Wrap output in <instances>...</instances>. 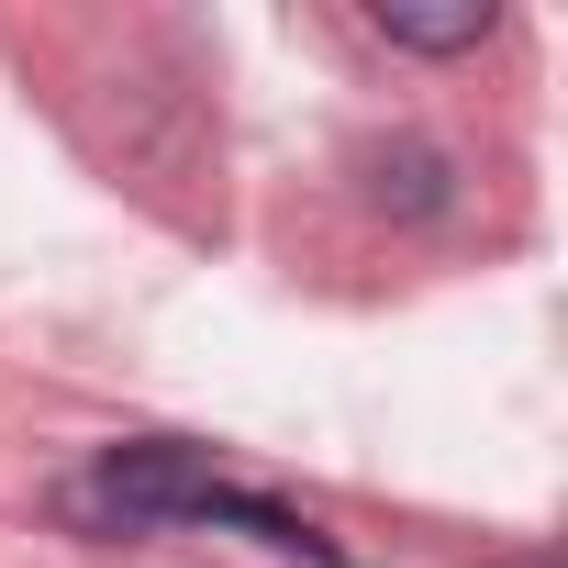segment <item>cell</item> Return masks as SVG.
Wrapping results in <instances>:
<instances>
[{"instance_id": "obj_3", "label": "cell", "mask_w": 568, "mask_h": 568, "mask_svg": "<svg viewBox=\"0 0 568 568\" xmlns=\"http://www.w3.org/2000/svg\"><path fill=\"white\" fill-rule=\"evenodd\" d=\"M368 190H379L390 212H435V201H446V156H435V145H379V156H368Z\"/></svg>"}, {"instance_id": "obj_1", "label": "cell", "mask_w": 568, "mask_h": 568, "mask_svg": "<svg viewBox=\"0 0 568 568\" xmlns=\"http://www.w3.org/2000/svg\"><path fill=\"white\" fill-rule=\"evenodd\" d=\"M79 524H101V535H168V524H245V535H267L278 557H313V568H335V546L302 524V513H278V501H256V490H234L201 446H179V435H134V446H101L90 468H79Z\"/></svg>"}, {"instance_id": "obj_2", "label": "cell", "mask_w": 568, "mask_h": 568, "mask_svg": "<svg viewBox=\"0 0 568 568\" xmlns=\"http://www.w3.org/2000/svg\"><path fill=\"white\" fill-rule=\"evenodd\" d=\"M390 45H424V57H457V45H479L501 12H490V0H457V12H413V0H379V12H368Z\"/></svg>"}]
</instances>
